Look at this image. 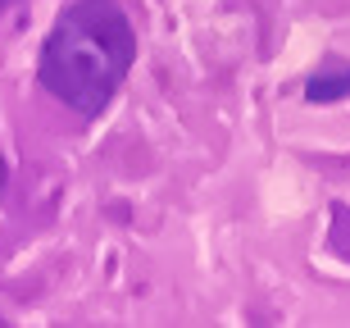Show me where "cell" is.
I'll list each match as a JSON object with an SVG mask.
<instances>
[{"label":"cell","mask_w":350,"mask_h":328,"mask_svg":"<svg viewBox=\"0 0 350 328\" xmlns=\"http://www.w3.org/2000/svg\"><path fill=\"white\" fill-rule=\"evenodd\" d=\"M137 60V32L118 0H78L55 18L41 46L37 82L82 118H100V110L123 87Z\"/></svg>","instance_id":"6da1fadb"},{"label":"cell","mask_w":350,"mask_h":328,"mask_svg":"<svg viewBox=\"0 0 350 328\" xmlns=\"http://www.w3.org/2000/svg\"><path fill=\"white\" fill-rule=\"evenodd\" d=\"M346 96H350V64L332 55V60H323L319 73L305 82V101H314V105H332V101H346Z\"/></svg>","instance_id":"7a4b0ae2"},{"label":"cell","mask_w":350,"mask_h":328,"mask_svg":"<svg viewBox=\"0 0 350 328\" xmlns=\"http://www.w3.org/2000/svg\"><path fill=\"white\" fill-rule=\"evenodd\" d=\"M10 5H18V0H0V14H5V10H10Z\"/></svg>","instance_id":"3957f363"},{"label":"cell","mask_w":350,"mask_h":328,"mask_svg":"<svg viewBox=\"0 0 350 328\" xmlns=\"http://www.w3.org/2000/svg\"><path fill=\"white\" fill-rule=\"evenodd\" d=\"M5 173H10V169H5V160H0V183H5Z\"/></svg>","instance_id":"277c9868"}]
</instances>
